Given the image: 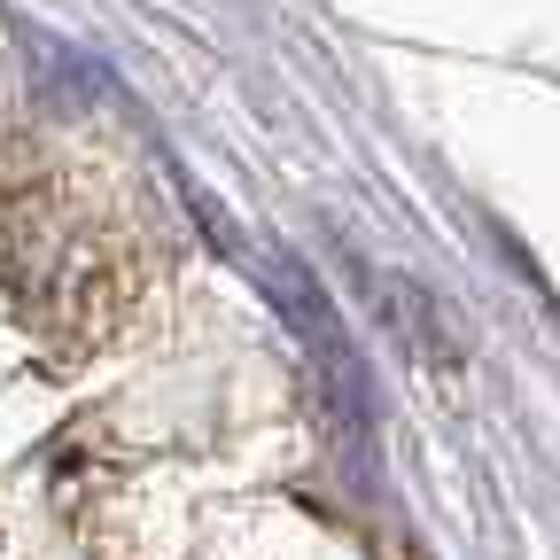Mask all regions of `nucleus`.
<instances>
[{"mask_svg": "<svg viewBox=\"0 0 560 560\" xmlns=\"http://www.w3.org/2000/svg\"><path fill=\"white\" fill-rule=\"evenodd\" d=\"M350 272H359V289H366V296H382V319H389V327H397V335L420 350V359L436 366V374H452V366H459V342H452V327H444L436 296L420 289V280H405V272L389 280V272H382V265H366V257H350Z\"/></svg>", "mask_w": 560, "mask_h": 560, "instance_id": "nucleus-2", "label": "nucleus"}, {"mask_svg": "<svg viewBox=\"0 0 560 560\" xmlns=\"http://www.w3.org/2000/svg\"><path fill=\"white\" fill-rule=\"evenodd\" d=\"M272 296H280L289 327H296V335H304V350H312V382H319V405H327L335 444L350 452L359 482H374V389H366V366H359V342L342 335V319H335L327 289H319V280H312L289 249L272 257Z\"/></svg>", "mask_w": 560, "mask_h": 560, "instance_id": "nucleus-1", "label": "nucleus"}]
</instances>
